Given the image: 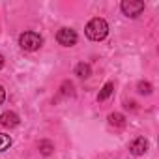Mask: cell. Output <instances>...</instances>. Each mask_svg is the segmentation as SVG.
<instances>
[{
    "label": "cell",
    "instance_id": "1",
    "mask_svg": "<svg viewBox=\"0 0 159 159\" xmlns=\"http://www.w3.org/2000/svg\"><path fill=\"white\" fill-rule=\"evenodd\" d=\"M84 32H86V38H88V39H92V41H101V39H105L107 34H109V25H107L105 19L94 17V19L86 25Z\"/></svg>",
    "mask_w": 159,
    "mask_h": 159
},
{
    "label": "cell",
    "instance_id": "2",
    "mask_svg": "<svg viewBox=\"0 0 159 159\" xmlns=\"http://www.w3.org/2000/svg\"><path fill=\"white\" fill-rule=\"evenodd\" d=\"M41 43H43V38L38 34V32H25V34H21L19 36V45H21V49H25V51H38L39 47H41Z\"/></svg>",
    "mask_w": 159,
    "mask_h": 159
},
{
    "label": "cell",
    "instance_id": "3",
    "mask_svg": "<svg viewBox=\"0 0 159 159\" xmlns=\"http://www.w3.org/2000/svg\"><path fill=\"white\" fill-rule=\"evenodd\" d=\"M120 8H122L124 15L135 19V17H139L144 11V2H140V0H124V2L120 4Z\"/></svg>",
    "mask_w": 159,
    "mask_h": 159
},
{
    "label": "cell",
    "instance_id": "4",
    "mask_svg": "<svg viewBox=\"0 0 159 159\" xmlns=\"http://www.w3.org/2000/svg\"><path fill=\"white\" fill-rule=\"evenodd\" d=\"M77 39H79V36L73 28H60L56 34V41L64 47H73L77 43Z\"/></svg>",
    "mask_w": 159,
    "mask_h": 159
},
{
    "label": "cell",
    "instance_id": "5",
    "mask_svg": "<svg viewBox=\"0 0 159 159\" xmlns=\"http://www.w3.org/2000/svg\"><path fill=\"white\" fill-rule=\"evenodd\" d=\"M129 152L133 155H144L148 152V140L144 137H137L135 140L129 142Z\"/></svg>",
    "mask_w": 159,
    "mask_h": 159
},
{
    "label": "cell",
    "instance_id": "6",
    "mask_svg": "<svg viewBox=\"0 0 159 159\" xmlns=\"http://www.w3.org/2000/svg\"><path fill=\"white\" fill-rule=\"evenodd\" d=\"M0 124H2L4 127L13 129V127H17V125H19V116H17L13 111H6V112L0 114Z\"/></svg>",
    "mask_w": 159,
    "mask_h": 159
},
{
    "label": "cell",
    "instance_id": "7",
    "mask_svg": "<svg viewBox=\"0 0 159 159\" xmlns=\"http://www.w3.org/2000/svg\"><path fill=\"white\" fill-rule=\"evenodd\" d=\"M75 75H77V77H81V79H88V77L92 75V67H90V64H84V62L77 64V67H75Z\"/></svg>",
    "mask_w": 159,
    "mask_h": 159
},
{
    "label": "cell",
    "instance_id": "8",
    "mask_svg": "<svg viewBox=\"0 0 159 159\" xmlns=\"http://www.w3.org/2000/svg\"><path fill=\"white\" fill-rule=\"evenodd\" d=\"M109 124L112 127H124L125 125V116L120 114V112H112V114H109Z\"/></svg>",
    "mask_w": 159,
    "mask_h": 159
},
{
    "label": "cell",
    "instance_id": "9",
    "mask_svg": "<svg viewBox=\"0 0 159 159\" xmlns=\"http://www.w3.org/2000/svg\"><path fill=\"white\" fill-rule=\"evenodd\" d=\"M114 92V84L112 83H107L103 88H101V92H99V96H98V99L99 101H105V99H109L111 98V94Z\"/></svg>",
    "mask_w": 159,
    "mask_h": 159
},
{
    "label": "cell",
    "instance_id": "10",
    "mask_svg": "<svg viewBox=\"0 0 159 159\" xmlns=\"http://www.w3.org/2000/svg\"><path fill=\"white\" fill-rule=\"evenodd\" d=\"M38 148H39V152H41L43 155H51V153H52V150H54V144H52L51 140H39Z\"/></svg>",
    "mask_w": 159,
    "mask_h": 159
},
{
    "label": "cell",
    "instance_id": "11",
    "mask_svg": "<svg viewBox=\"0 0 159 159\" xmlns=\"http://www.w3.org/2000/svg\"><path fill=\"white\" fill-rule=\"evenodd\" d=\"M10 146H11V137L0 133V152H6Z\"/></svg>",
    "mask_w": 159,
    "mask_h": 159
},
{
    "label": "cell",
    "instance_id": "12",
    "mask_svg": "<svg viewBox=\"0 0 159 159\" xmlns=\"http://www.w3.org/2000/svg\"><path fill=\"white\" fill-rule=\"evenodd\" d=\"M139 92L144 94V96H150V94H152V84H150V83H144V81L139 83Z\"/></svg>",
    "mask_w": 159,
    "mask_h": 159
},
{
    "label": "cell",
    "instance_id": "13",
    "mask_svg": "<svg viewBox=\"0 0 159 159\" xmlns=\"http://www.w3.org/2000/svg\"><path fill=\"white\" fill-rule=\"evenodd\" d=\"M62 94H64V96H67V94H73V84L66 81V83L62 84Z\"/></svg>",
    "mask_w": 159,
    "mask_h": 159
},
{
    "label": "cell",
    "instance_id": "14",
    "mask_svg": "<svg viewBox=\"0 0 159 159\" xmlns=\"http://www.w3.org/2000/svg\"><path fill=\"white\" fill-rule=\"evenodd\" d=\"M4 99H6V90H4L2 86H0V105L4 103Z\"/></svg>",
    "mask_w": 159,
    "mask_h": 159
},
{
    "label": "cell",
    "instance_id": "15",
    "mask_svg": "<svg viewBox=\"0 0 159 159\" xmlns=\"http://www.w3.org/2000/svg\"><path fill=\"white\" fill-rule=\"evenodd\" d=\"M2 67H4V56L0 54V69H2Z\"/></svg>",
    "mask_w": 159,
    "mask_h": 159
}]
</instances>
